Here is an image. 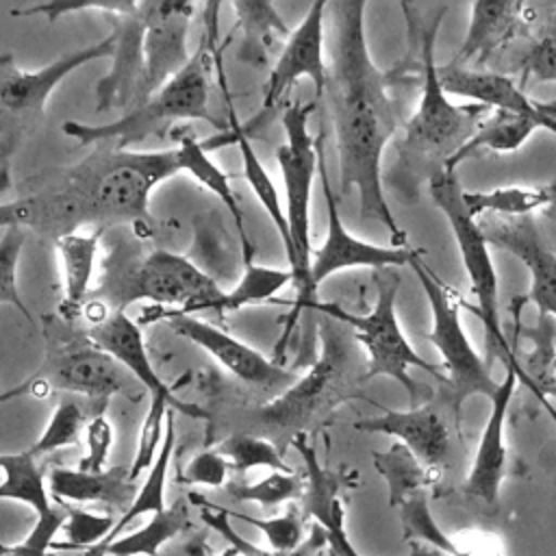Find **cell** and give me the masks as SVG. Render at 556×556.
<instances>
[{"label":"cell","instance_id":"1","mask_svg":"<svg viewBox=\"0 0 556 556\" xmlns=\"http://www.w3.org/2000/svg\"><path fill=\"white\" fill-rule=\"evenodd\" d=\"M328 111L339 154V189H356L361 219H374L389 230L395 248L406 245L382 191V150L402 128L395 102L387 93V74L376 67L365 37V2H328Z\"/></svg>","mask_w":556,"mask_h":556},{"label":"cell","instance_id":"2","mask_svg":"<svg viewBox=\"0 0 556 556\" xmlns=\"http://www.w3.org/2000/svg\"><path fill=\"white\" fill-rule=\"evenodd\" d=\"M180 152L117 150L100 146L78 165L54 172L50 185L0 206V224L28 226L56 241L83 224L106 228L122 222L150 224V193L180 174Z\"/></svg>","mask_w":556,"mask_h":556},{"label":"cell","instance_id":"3","mask_svg":"<svg viewBox=\"0 0 556 556\" xmlns=\"http://www.w3.org/2000/svg\"><path fill=\"white\" fill-rule=\"evenodd\" d=\"M402 11L406 13L408 28L419 39L421 98L417 111L402 124L400 156L408 174H426L430 180L476 135L491 109L484 104H452L439 80L434 41L447 7L430 9L428 20H421L417 7L408 2H402Z\"/></svg>","mask_w":556,"mask_h":556},{"label":"cell","instance_id":"4","mask_svg":"<svg viewBox=\"0 0 556 556\" xmlns=\"http://www.w3.org/2000/svg\"><path fill=\"white\" fill-rule=\"evenodd\" d=\"M208 37L202 39L198 52L189 65L176 74L161 91L146 102L126 111L119 119L106 124H85L67 119L63 132L78 143L111 146L117 150H132L148 137H165L169 126L176 128L178 119H200L219 126L208 109V72L213 56V37L206 50Z\"/></svg>","mask_w":556,"mask_h":556},{"label":"cell","instance_id":"5","mask_svg":"<svg viewBox=\"0 0 556 556\" xmlns=\"http://www.w3.org/2000/svg\"><path fill=\"white\" fill-rule=\"evenodd\" d=\"M428 191L432 202L441 208V213L445 215L458 252H460V261L463 267L467 271L469 285H471V293L476 298V306H471L476 311V315L480 317L482 326H484V345H486V363L491 367V363L497 358L504 369L513 367L519 374L521 384H526L532 393H534V384L530 380V376L523 369V363L517 356L515 343H510L504 334L502 328V319H500V298H497V271L489 252V241L480 228V222L469 213L467 204H465V189L460 187L458 178L454 172H439L428 180Z\"/></svg>","mask_w":556,"mask_h":556},{"label":"cell","instance_id":"6","mask_svg":"<svg viewBox=\"0 0 556 556\" xmlns=\"http://www.w3.org/2000/svg\"><path fill=\"white\" fill-rule=\"evenodd\" d=\"M315 111V102H291L282 113L285 143L276 150V159L280 165L285 198H287V224L291 237V252L287 256L289 269L293 274L295 302L289 313V321L282 334L280 345L287 341L289 332L298 315L304 308H313L317 302L311 291V193L313 180L319 172V154H317V137L308 132V115Z\"/></svg>","mask_w":556,"mask_h":556},{"label":"cell","instance_id":"7","mask_svg":"<svg viewBox=\"0 0 556 556\" xmlns=\"http://www.w3.org/2000/svg\"><path fill=\"white\" fill-rule=\"evenodd\" d=\"M46 358L22 387L11 389L2 400L30 393L43 397L52 389L80 393L93 400H106L113 393L126 391L135 380L128 369L102 350L87 330H78L76 321L56 315H43Z\"/></svg>","mask_w":556,"mask_h":556},{"label":"cell","instance_id":"8","mask_svg":"<svg viewBox=\"0 0 556 556\" xmlns=\"http://www.w3.org/2000/svg\"><path fill=\"white\" fill-rule=\"evenodd\" d=\"M224 295L226 291L187 256L169 250H152L109 276L106 282L93 289L91 300L117 313H124L137 300H150L161 306L159 311L193 315L200 311L219 313Z\"/></svg>","mask_w":556,"mask_h":556},{"label":"cell","instance_id":"9","mask_svg":"<svg viewBox=\"0 0 556 556\" xmlns=\"http://www.w3.org/2000/svg\"><path fill=\"white\" fill-rule=\"evenodd\" d=\"M374 285L376 304L367 315L348 313L334 302H315L311 311L324 313L326 317L337 319L354 330V337L367 350V367L363 371V380H371L376 376L393 378L406 389L410 402L415 404L419 400V389L417 382H413L408 369H424L426 374L439 378L441 382H445V374L437 365H430L424 356H419L400 328L395 315V298L402 287V280L397 276V269H376Z\"/></svg>","mask_w":556,"mask_h":556},{"label":"cell","instance_id":"10","mask_svg":"<svg viewBox=\"0 0 556 556\" xmlns=\"http://www.w3.org/2000/svg\"><path fill=\"white\" fill-rule=\"evenodd\" d=\"M115 35L96 41L87 48L65 52L50 65L37 72H24L11 52L0 56V178L2 191L11 185V159L20 141L39 126L46 115V104L56 85L74 70L98 59H111Z\"/></svg>","mask_w":556,"mask_h":556},{"label":"cell","instance_id":"11","mask_svg":"<svg viewBox=\"0 0 556 556\" xmlns=\"http://www.w3.org/2000/svg\"><path fill=\"white\" fill-rule=\"evenodd\" d=\"M421 282L432 313V328L426 339L439 350L445 369L447 397L454 419L458 421L463 404L473 395L493 397L500 382L493 380L486 358H482L463 330L456 293L421 261V252L408 265Z\"/></svg>","mask_w":556,"mask_h":556},{"label":"cell","instance_id":"12","mask_svg":"<svg viewBox=\"0 0 556 556\" xmlns=\"http://www.w3.org/2000/svg\"><path fill=\"white\" fill-rule=\"evenodd\" d=\"M354 363L352 339L330 324H319V358L295 384L256 410V421L269 428L302 430L315 417L332 410L352 395Z\"/></svg>","mask_w":556,"mask_h":556},{"label":"cell","instance_id":"13","mask_svg":"<svg viewBox=\"0 0 556 556\" xmlns=\"http://www.w3.org/2000/svg\"><path fill=\"white\" fill-rule=\"evenodd\" d=\"M317 154H319V182L321 193L326 202V215H328V230L324 243L313 252L311 258V291L317 293L319 285L330 278L332 274L341 269L352 267H369V269H387V267H402L410 265V261L419 254V250H413L408 245L395 248V245H374L367 241L356 239L350 235L341 222L339 208H337V195L330 187V174L326 165V152H324V132L317 135Z\"/></svg>","mask_w":556,"mask_h":556},{"label":"cell","instance_id":"14","mask_svg":"<svg viewBox=\"0 0 556 556\" xmlns=\"http://www.w3.org/2000/svg\"><path fill=\"white\" fill-rule=\"evenodd\" d=\"M478 222L489 245H495L517 256L530 274L528 293L510 302V313L515 315V321H519L521 308L526 304H534L541 315L556 317V252L549 248L547 239L536 226V219L532 215L528 217L486 215Z\"/></svg>","mask_w":556,"mask_h":556},{"label":"cell","instance_id":"15","mask_svg":"<svg viewBox=\"0 0 556 556\" xmlns=\"http://www.w3.org/2000/svg\"><path fill=\"white\" fill-rule=\"evenodd\" d=\"M154 319L167 321V326L187 341L200 345L206 354H211L224 369H228L241 382L256 387V389H276V387H291L300 380L298 374L285 369L276 361L265 358L254 348L245 345L237 337L228 334L226 330L198 319L185 313H169L156 311Z\"/></svg>","mask_w":556,"mask_h":556},{"label":"cell","instance_id":"16","mask_svg":"<svg viewBox=\"0 0 556 556\" xmlns=\"http://www.w3.org/2000/svg\"><path fill=\"white\" fill-rule=\"evenodd\" d=\"M191 15V2L146 0L143 78L135 106L161 91L176 74L189 65L191 54L187 50V35Z\"/></svg>","mask_w":556,"mask_h":556},{"label":"cell","instance_id":"17","mask_svg":"<svg viewBox=\"0 0 556 556\" xmlns=\"http://www.w3.org/2000/svg\"><path fill=\"white\" fill-rule=\"evenodd\" d=\"M326 17L328 2L317 0L308 7L304 20L291 30L289 39L278 54L276 65L269 72L265 91H263V111H271L280 98L302 78H311L315 87V98L326 93L328 83V63L324 59L326 46Z\"/></svg>","mask_w":556,"mask_h":556},{"label":"cell","instance_id":"18","mask_svg":"<svg viewBox=\"0 0 556 556\" xmlns=\"http://www.w3.org/2000/svg\"><path fill=\"white\" fill-rule=\"evenodd\" d=\"M115 50L111 70L96 83V111L132 109L143 78V39H146V0L119 15H111Z\"/></svg>","mask_w":556,"mask_h":556},{"label":"cell","instance_id":"19","mask_svg":"<svg viewBox=\"0 0 556 556\" xmlns=\"http://www.w3.org/2000/svg\"><path fill=\"white\" fill-rule=\"evenodd\" d=\"M291 443L306 467V489L302 497L304 519H315V523L326 530L328 547L337 554L361 556L345 532V508L339 500V478L319 463L317 452L306 441L304 432H298ZM408 556H439V552L424 547L417 541H410Z\"/></svg>","mask_w":556,"mask_h":556},{"label":"cell","instance_id":"20","mask_svg":"<svg viewBox=\"0 0 556 556\" xmlns=\"http://www.w3.org/2000/svg\"><path fill=\"white\" fill-rule=\"evenodd\" d=\"M439 80L445 93L469 98L478 104L493 109H504L510 113L532 117L539 128H547L556 135V102L532 100L513 78L500 72L471 70L456 63L439 65Z\"/></svg>","mask_w":556,"mask_h":556},{"label":"cell","instance_id":"21","mask_svg":"<svg viewBox=\"0 0 556 556\" xmlns=\"http://www.w3.org/2000/svg\"><path fill=\"white\" fill-rule=\"evenodd\" d=\"M517 382H521L517 369L506 367L504 380L500 382L497 393L491 397V413L486 417L471 469L465 480V493L489 506L497 504L500 489L506 478L508 450L504 441V430H506L508 408H510Z\"/></svg>","mask_w":556,"mask_h":556},{"label":"cell","instance_id":"22","mask_svg":"<svg viewBox=\"0 0 556 556\" xmlns=\"http://www.w3.org/2000/svg\"><path fill=\"white\" fill-rule=\"evenodd\" d=\"M539 13L541 4L502 0L473 2L467 37L452 63L463 67H469V63H486L489 56L506 48L515 37L526 35L539 22Z\"/></svg>","mask_w":556,"mask_h":556},{"label":"cell","instance_id":"23","mask_svg":"<svg viewBox=\"0 0 556 556\" xmlns=\"http://www.w3.org/2000/svg\"><path fill=\"white\" fill-rule=\"evenodd\" d=\"M361 432L397 437L428 469L441 471L450 454V428L434 404L413 406L408 410L384 408L378 417L354 424Z\"/></svg>","mask_w":556,"mask_h":556},{"label":"cell","instance_id":"24","mask_svg":"<svg viewBox=\"0 0 556 556\" xmlns=\"http://www.w3.org/2000/svg\"><path fill=\"white\" fill-rule=\"evenodd\" d=\"M87 332L102 350L117 358L139 384H143L150 397H167L180 402L174 389L156 374L148 356L141 328L126 313L109 311L102 319L91 324Z\"/></svg>","mask_w":556,"mask_h":556},{"label":"cell","instance_id":"25","mask_svg":"<svg viewBox=\"0 0 556 556\" xmlns=\"http://www.w3.org/2000/svg\"><path fill=\"white\" fill-rule=\"evenodd\" d=\"M48 489L54 502L106 504L113 508H128L139 493L130 478V467H111L102 471L56 467L48 473Z\"/></svg>","mask_w":556,"mask_h":556},{"label":"cell","instance_id":"26","mask_svg":"<svg viewBox=\"0 0 556 556\" xmlns=\"http://www.w3.org/2000/svg\"><path fill=\"white\" fill-rule=\"evenodd\" d=\"M172 137L178 141V152H180V167L182 172H189L202 187H206L211 193L217 195V200L228 208L235 228L239 232V239L243 243V263L252 261V243L248 239V230H245V222H243V213L237 204V198L228 185V176L211 161V156L206 154L208 148L222 146L217 141H200L195 137V132L189 126H176L172 128Z\"/></svg>","mask_w":556,"mask_h":556},{"label":"cell","instance_id":"27","mask_svg":"<svg viewBox=\"0 0 556 556\" xmlns=\"http://www.w3.org/2000/svg\"><path fill=\"white\" fill-rule=\"evenodd\" d=\"M102 232V228H96L89 235L74 232L56 241L63 265V300L59 304V315L67 321H76L78 317H83L91 300V278Z\"/></svg>","mask_w":556,"mask_h":556},{"label":"cell","instance_id":"28","mask_svg":"<svg viewBox=\"0 0 556 556\" xmlns=\"http://www.w3.org/2000/svg\"><path fill=\"white\" fill-rule=\"evenodd\" d=\"M230 7L235 9L239 28L243 30L237 59L252 67L265 65L271 48L280 41H287L291 30L287 28L271 2L235 0Z\"/></svg>","mask_w":556,"mask_h":556},{"label":"cell","instance_id":"29","mask_svg":"<svg viewBox=\"0 0 556 556\" xmlns=\"http://www.w3.org/2000/svg\"><path fill=\"white\" fill-rule=\"evenodd\" d=\"M224 85V96H226V104H228V130L232 135V143L239 148V154H241V161H243V176L250 185V189L254 191L256 200L263 204L265 213L269 215L282 245H285V252L289 256L291 252V237H289V224H287V213L280 204V198H278V189L271 180V176L267 174V169L263 167V163L258 161L250 139H248V126L239 122L237 113H235V106H232V100H230V93L226 89V83L222 80Z\"/></svg>","mask_w":556,"mask_h":556},{"label":"cell","instance_id":"30","mask_svg":"<svg viewBox=\"0 0 556 556\" xmlns=\"http://www.w3.org/2000/svg\"><path fill=\"white\" fill-rule=\"evenodd\" d=\"M534 130H539V124L532 117L510 113L504 109H493L484 117V122L480 124L476 135L450 159L445 169L454 172L458 167V163H463L465 159L473 156L480 150L515 152L530 139V135Z\"/></svg>","mask_w":556,"mask_h":556},{"label":"cell","instance_id":"31","mask_svg":"<svg viewBox=\"0 0 556 556\" xmlns=\"http://www.w3.org/2000/svg\"><path fill=\"white\" fill-rule=\"evenodd\" d=\"M187 526L189 504L185 500H178L165 510L152 515V519L143 528L117 536L93 556H159L161 545L180 534Z\"/></svg>","mask_w":556,"mask_h":556},{"label":"cell","instance_id":"32","mask_svg":"<svg viewBox=\"0 0 556 556\" xmlns=\"http://www.w3.org/2000/svg\"><path fill=\"white\" fill-rule=\"evenodd\" d=\"M0 467H2V484H0L2 500L22 502L30 506L37 517L54 510L52 495L46 484L43 469L37 463V456H33L28 450L17 454H2Z\"/></svg>","mask_w":556,"mask_h":556},{"label":"cell","instance_id":"33","mask_svg":"<svg viewBox=\"0 0 556 556\" xmlns=\"http://www.w3.org/2000/svg\"><path fill=\"white\" fill-rule=\"evenodd\" d=\"M374 467L387 480L393 508L439 478V471L428 469L404 443H393L387 452H374Z\"/></svg>","mask_w":556,"mask_h":556},{"label":"cell","instance_id":"34","mask_svg":"<svg viewBox=\"0 0 556 556\" xmlns=\"http://www.w3.org/2000/svg\"><path fill=\"white\" fill-rule=\"evenodd\" d=\"M469 213L480 219L486 215L495 217H528L539 208L549 206L545 185L541 187H497L489 191H465L463 193Z\"/></svg>","mask_w":556,"mask_h":556},{"label":"cell","instance_id":"35","mask_svg":"<svg viewBox=\"0 0 556 556\" xmlns=\"http://www.w3.org/2000/svg\"><path fill=\"white\" fill-rule=\"evenodd\" d=\"M189 502L200 508L202 521H206V526H211L215 532H219L224 539H228V541L235 545V549H237L239 554H243V556H317V554H321L324 547H328L326 530L315 523V526L311 528L308 536L304 539V543H302L300 547H295V549H291V552H274V549H271V552H265V549H261V547L248 543L245 539H241V536L235 532V528H232L230 521H228V510H226V508L213 506L211 502H206V500H204L202 495H198V493H191V495H189Z\"/></svg>","mask_w":556,"mask_h":556},{"label":"cell","instance_id":"36","mask_svg":"<svg viewBox=\"0 0 556 556\" xmlns=\"http://www.w3.org/2000/svg\"><path fill=\"white\" fill-rule=\"evenodd\" d=\"M397 517H400V523H402V534L408 541H424V543L432 545L437 552H441L445 556H478V554L460 547L437 523L424 491H419V493L410 495L408 500H404L397 506Z\"/></svg>","mask_w":556,"mask_h":556},{"label":"cell","instance_id":"37","mask_svg":"<svg viewBox=\"0 0 556 556\" xmlns=\"http://www.w3.org/2000/svg\"><path fill=\"white\" fill-rule=\"evenodd\" d=\"M539 30L521 56L523 80L556 83V4H541Z\"/></svg>","mask_w":556,"mask_h":556},{"label":"cell","instance_id":"38","mask_svg":"<svg viewBox=\"0 0 556 556\" xmlns=\"http://www.w3.org/2000/svg\"><path fill=\"white\" fill-rule=\"evenodd\" d=\"M287 282H293L291 269H276V267H265V265H254L252 261L245 263L243 278L239 285L230 291H226L219 313L226 311H239L248 304L265 302L269 300L276 291H280Z\"/></svg>","mask_w":556,"mask_h":556},{"label":"cell","instance_id":"39","mask_svg":"<svg viewBox=\"0 0 556 556\" xmlns=\"http://www.w3.org/2000/svg\"><path fill=\"white\" fill-rule=\"evenodd\" d=\"M230 463L232 471L245 473L254 467H267L274 471H293L274 443L252 434H230L217 447Z\"/></svg>","mask_w":556,"mask_h":556},{"label":"cell","instance_id":"40","mask_svg":"<svg viewBox=\"0 0 556 556\" xmlns=\"http://www.w3.org/2000/svg\"><path fill=\"white\" fill-rule=\"evenodd\" d=\"M304 489H306V482L293 471H274L267 478L252 484L232 482L226 486L228 495L235 497L237 502H256L265 508L302 500Z\"/></svg>","mask_w":556,"mask_h":556},{"label":"cell","instance_id":"41","mask_svg":"<svg viewBox=\"0 0 556 556\" xmlns=\"http://www.w3.org/2000/svg\"><path fill=\"white\" fill-rule=\"evenodd\" d=\"M85 426V413L76 400H61L43 430V434L28 450L33 456L52 454L61 447L76 445Z\"/></svg>","mask_w":556,"mask_h":556},{"label":"cell","instance_id":"42","mask_svg":"<svg viewBox=\"0 0 556 556\" xmlns=\"http://www.w3.org/2000/svg\"><path fill=\"white\" fill-rule=\"evenodd\" d=\"M24 245L22 226H4L0 237V302L13 304L30 321V313L17 291V261Z\"/></svg>","mask_w":556,"mask_h":556},{"label":"cell","instance_id":"43","mask_svg":"<svg viewBox=\"0 0 556 556\" xmlns=\"http://www.w3.org/2000/svg\"><path fill=\"white\" fill-rule=\"evenodd\" d=\"M230 517L245 521L254 528H258L265 539L269 541V547L274 552H291L295 547H300L304 543V515H300L298 510H287L280 517H269V519H258L252 515H243V513H230Z\"/></svg>","mask_w":556,"mask_h":556},{"label":"cell","instance_id":"44","mask_svg":"<svg viewBox=\"0 0 556 556\" xmlns=\"http://www.w3.org/2000/svg\"><path fill=\"white\" fill-rule=\"evenodd\" d=\"M67 510L65 506H54L52 513L37 517L33 530L17 543H2L0 556H48L54 547L56 532L65 526Z\"/></svg>","mask_w":556,"mask_h":556},{"label":"cell","instance_id":"45","mask_svg":"<svg viewBox=\"0 0 556 556\" xmlns=\"http://www.w3.org/2000/svg\"><path fill=\"white\" fill-rule=\"evenodd\" d=\"M61 506H65L67 510V521H65V534H67V543L59 545V547H74V545H85V547H93L98 543H102L117 519H113L111 515H100V513H89L85 508H76L70 506L65 502H56Z\"/></svg>","mask_w":556,"mask_h":556},{"label":"cell","instance_id":"46","mask_svg":"<svg viewBox=\"0 0 556 556\" xmlns=\"http://www.w3.org/2000/svg\"><path fill=\"white\" fill-rule=\"evenodd\" d=\"M230 469L232 467L228 458L219 450H202L189 458L176 480L180 484H202L208 489H219L226 484Z\"/></svg>","mask_w":556,"mask_h":556},{"label":"cell","instance_id":"47","mask_svg":"<svg viewBox=\"0 0 556 556\" xmlns=\"http://www.w3.org/2000/svg\"><path fill=\"white\" fill-rule=\"evenodd\" d=\"M132 7V0H115V2H104V0H80V2H67V0H56V2H41L24 9H13V15H46L48 22H56L65 13H78V11H102L104 15H119Z\"/></svg>","mask_w":556,"mask_h":556},{"label":"cell","instance_id":"48","mask_svg":"<svg viewBox=\"0 0 556 556\" xmlns=\"http://www.w3.org/2000/svg\"><path fill=\"white\" fill-rule=\"evenodd\" d=\"M85 437H87V452L80 458L78 469H83V471H102V467L109 458V450L113 445L111 421L102 413L91 417V421L85 428Z\"/></svg>","mask_w":556,"mask_h":556},{"label":"cell","instance_id":"49","mask_svg":"<svg viewBox=\"0 0 556 556\" xmlns=\"http://www.w3.org/2000/svg\"><path fill=\"white\" fill-rule=\"evenodd\" d=\"M182 556H208L206 541L202 536H195V539L187 541V545L182 549Z\"/></svg>","mask_w":556,"mask_h":556},{"label":"cell","instance_id":"50","mask_svg":"<svg viewBox=\"0 0 556 556\" xmlns=\"http://www.w3.org/2000/svg\"><path fill=\"white\" fill-rule=\"evenodd\" d=\"M545 189H547V195H549L547 213H549L552 217H556V178H554L552 182H547V185H545Z\"/></svg>","mask_w":556,"mask_h":556},{"label":"cell","instance_id":"51","mask_svg":"<svg viewBox=\"0 0 556 556\" xmlns=\"http://www.w3.org/2000/svg\"><path fill=\"white\" fill-rule=\"evenodd\" d=\"M328 556H341V554H337L334 549H330V547H328Z\"/></svg>","mask_w":556,"mask_h":556},{"label":"cell","instance_id":"52","mask_svg":"<svg viewBox=\"0 0 556 556\" xmlns=\"http://www.w3.org/2000/svg\"><path fill=\"white\" fill-rule=\"evenodd\" d=\"M317 556H324V552H321V554H317Z\"/></svg>","mask_w":556,"mask_h":556}]
</instances>
